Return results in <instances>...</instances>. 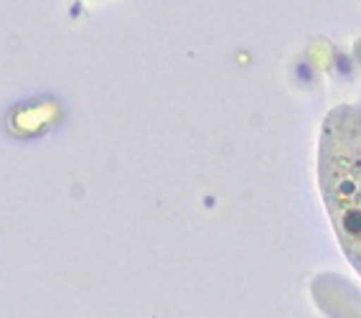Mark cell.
<instances>
[{"instance_id":"obj_1","label":"cell","mask_w":361,"mask_h":318,"mask_svg":"<svg viewBox=\"0 0 361 318\" xmlns=\"http://www.w3.org/2000/svg\"><path fill=\"white\" fill-rule=\"evenodd\" d=\"M318 186L336 240L361 278V104H338L323 120Z\"/></svg>"}]
</instances>
